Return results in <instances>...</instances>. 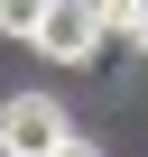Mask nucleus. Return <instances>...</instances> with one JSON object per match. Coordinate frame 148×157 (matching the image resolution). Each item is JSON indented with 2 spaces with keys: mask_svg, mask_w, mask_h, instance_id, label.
<instances>
[{
  "mask_svg": "<svg viewBox=\"0 0 148 157\" xmlns=\"http://www.w3.org/2000/svg\"><path fill=\"white\" fill-rule=\"evenodd\" d=\"M130 46H139V56H148V19H139V28H130Z\"/></svg>",
  "mask_w": 148,
  "mask_h": 157,
  "instance_id": "obj_6",
  "label": "nucleus"
},
{
  "mask_svg": "<svg viewBox=\"0 0 148 157\" xmlns=\"http://www.w3.org/2000/svg\"><path fill=\"white\" fill-rule=\"evenodd\" d=\"M93 10H102V28H120V37H130V28L148 19V0H93Z\"/></svg>",
  "mask_w": 148,
  "mask_h": 157,
  "instance_id": "obj_4",
  "label": "nucleus"
},
{
  "mask_svg": "<svg viewBox=\"0 0 148 157\" xmlns=\"http://www.w3.org/2000/svg\"><path fill=\"white\" fill-rule=\"evenodd\" d=\"M65 129H74V120H65V102H46V93H10V102H0V157H46Z\"/></svg>",
  "mask_w": 148,
  "mask_h": 157,
  "instance_id": "obj_2",
  "label": "nucleus"
},
{
  "mask_svg": "<svg viewBox=\"0 0 148 157\" xmlns=\"http://www.w3.org/2000/svg\"><path fill=\"white\" fill-rule=\"evenodd\" d=\"M37 19H46V0H0V37H19V46H28Z\"/></svg>",
  "mask_w": 148,
  "mask_h": 157,
  "instance_id": "obj_3",
  "label": "nucleus"
},
{
  "mask_svg": "<svg viewBox=\"0 0 148 157\" xmlns=\"http://www.w3.org/2000/svg\"><path fill=\"white\" fill-rule=\"evenodd\" d=\"M46 157H102V148H93V139H74V129H65V139H56Z\"/></svg>",
  "mask_w": 148,
  "mask_h": 157,
  "instance_id": "obj_5",
  "label": "nucleus"
},
{
  "mask_svg": "<svg viewBox=\"0 0 148 157\" xmlns=\"http://www.w3.org/2000/svg\"><path fill=\"white\" fill-rule=\"evenodd\" d=\"M102 37H111V28H102L93 0H46V19H37V37H28V46H37L46 65H93V56H102Z\"/></svg>",
  "mask_w": 148,
  "mask_h": 157,
  "instance_id": "obj_1",
  "label": "nucleus"
}]
</instances>
